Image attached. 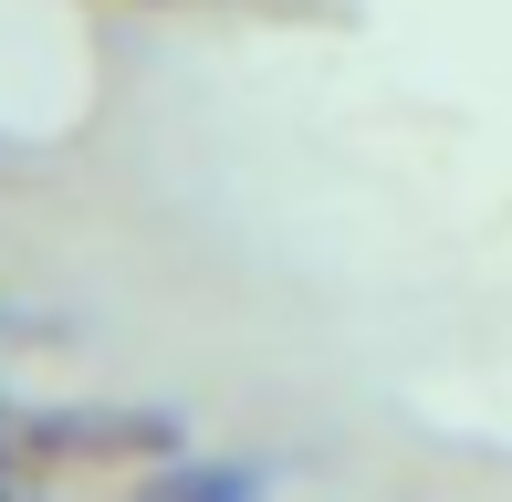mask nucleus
Here are the masks:
<instances>
[{
  "label": "nucleus",
  "instance_id": "f257e3e1",
  "mask_svg": "<svg viewBox=\"0 0 512 502\" xmlns=\"http://www.w3.org/2000/svg\"><path fill=\"white\" fill-rule=\"evenodd\" d=\"M178 419L168 408H95V419H32V450H53V461H126V450H168Z\"/></svg>",
  "mask_w": 512,
  "mask_h": 502
},
{
  "label": "nucleus",
  "instance_id": "f03ea898",
  "mask_svg": "<svg viewBox=\"0 0 512 502\" xmlns=\"http://www.w3.org/2000/svg\"><path fill=\"white\" fill-rule=\"evenodd\" d=\"M136 502H262V482L251 471H157Z\"/></svg>",
  "mask_w": 512,
  "mask_h": 502
},
{
  "label": "nucleus",
  "instance_id": "7ed1b4c3",
  "mask_svg": "<svg viewBox=\"0 0 512 502\" xmlns=\"http://www.w3.org/2000/svg\"><path fill=\"white\" fill-rule=\"evenodd\" d=\"M0 502H21V492H11V482H0Z\"/></svg>",
  "mask_w": 512,
  "mask_h": 502
}]
</instances>
